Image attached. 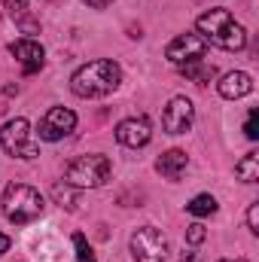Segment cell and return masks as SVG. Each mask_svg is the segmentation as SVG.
I'll list each match as a JSON object with an SVG mask.
<instances>
[{
	"label": "cell",
	"instance_id": "cell-1",
	"mask_svg": "<svg viewBox=\"0 0 259 262\" xmlns=\"http://www.w3.org/2000/svg\"><path fill=\"white\" fill-rule=\"evenodd\" d=\"M122 82V70L110 58H98L82 64L73 76H70V92L76 98H104L110 92H116Z\"/></svg>",
	"mask_w": 259,
	"mask_h": 262
},
{
	"label": "cell",
	"instance_id": "cell-2",
	"mask_svg": "<svg viewBox=\"0 0 259 262\" xmlns=\"http://www.w3.org/2000/svg\"><path fill=\"white\" fill-rule=\"evenodd\" d=\"M195 28H198V34L204 37V43L210 46H220V49H226V52H241L244 46H247V31L232 18V12L229 9H210V12H204L198 21H195Z\"/></svg>",
	"mask_w": 259,
	"mask_h": 262
},
{
	"label": "cell",
	"instance_id": "cell-3",
	"mask_svg": "<svg viewBox=\"0 0 259 262\" xmlns=\"http://www.w3.org/2000/svg\"><path fill=\"white\" fill-rule=\"evenodd\" d=\"M0 204H3V216L9 223H15V226H28L34 220H40V213L46 207L43 195L28 183H9Z\"/></svg>",
	"mask_w": 259,
	"mask_h": 262
},
{
	"label": "cell",
	"instance_id": "cell-4",
	"mask_svg": "<svg viewBox=\"0 0 259 262\" xmlns=\"http://www.w3.org/2000/svg\"><path fill=\"white\" fill-rule=\"evenodd\" d=\"M110 174H113V165H110L107 156H98V152L95 156H79L67 165L64 183L76 186V189H98L110 180Z\"/></svg>",
	"mask_w": 259,
	"mask_h": 262
},
{
	"label": "cell",
	"instance_id": "cell-5",
	"mask_svg": "<svg viewBox=\"0 0 259 262\" xmlns=\"http://www.w3.org/2000/svg\"><path fill=\"white\" fill-rule=\"evenodd\" d=\"M0 146L12 159H37L40 156V143L34 140L28 119H9L0 128Z\"/></svg>",
	"mask_w": 259,
	"mask_h": 262
},
{
	"label": "cell",
	"instance_id": "cell-6",
	"mask_svg": "<svg viewBox=\"0 0 259 262\" xmlns=\"http://www.w3.org/2000/svg\"><path fill=\"white\" fill-rule=\"evenodd\" d=\"M131 256H134V262H165L168 259V238L156 226H140L131 235Z\"/></svg>",
	"mask_w": 259,
	"mask_h": 262
},
{
	"label": "cell",
	"instance_id": "cell-7",
	"mask_svg": "<svg viewBox=\"0 0 259 262\" xmlns=\"http://www.w3.org/2000/svg\"><path fill=\"white\" fill-rule=\"evenodd\" d=\"M204 52H207V43H204L201 34H180V37H174V40L168 43V49H165L168 61L177 64V67L189 64V61H201Z\"/></svg>",
	"mask_w": 259,
	"mask_h": 262
},
{
	"label": "cell",
	"instance_id": "cell-8",
	"mask_svg": "<svg viewBox=\"0 0 259 262\" xmlns=\"http://www.w3.org/2000/svg\"><path fill=\"white\" fill-rule=\"evenodd\" d=\"M192 122H195L192 101L183 98V95L171 98V104H168L165 113H162V128L168 131V134H186V131L192 128Z\"/></svg>",
	"mask_w": 259,
	"mask_h": 262
},
{
	"label": "cell",
	"instance_id": "cell-9",
	"mask_svg": "<svg viewBox=\"0 0 259 262\" xmlns=\"http://www.w3.org/2000/svg\"><path fill=\"white\" fill-rule=\"evenodd\" d=\"M73 128H76V113L67 110V107H52V110L40 119V140L55 143V140L67 137Z\"/></svg>",
	"mask_w": 259,
	"mask_h": 262
},
{
	"label": "cell",
	"instance_id": "cell-10",
	"mask_svg": "<svg viewBox=\"0 0 259 262\" xmlns=\"http://www.w3.org/2000/svg\"><path fill=\"white\" fill-rule=\"evenodd\" d=\"M149 137H153V125H149L146 116H131V119H122V122L116 125V140H119L122 146H128V149L146 146Z\"/></svg>",
	"mask_w": 259,
	"mask_h": 262
},
{
	"label": "cell",
	"instance_id": "cell-11",
	"mask_svg": "<svg viewBox=\"0 0 259 262\" xmlns=\"http://www.w3.org/2000/svg\"><path fill=\"white\" fill-rule=\"evenodd\" d=\"M9 52L15 55V61L21 64L25 73H37L43 61H46V49L37 43V40H31V37H25V40H15L12 46H9Z\"/></svg>",
	"mask_w": 259,
	"mask_h": 262
},
{
	"label": "cell",
	"instance_id": "cell-12",
	"mask_svg": "<svg viewBox=\"0 0 259 262\" xmlns=\"http://www.w3.org/2000/svg\"><path fill=\"white\" fill-rule=\"evenodd\" d=\"M220 95L226 98V101H238V98H244V95H250L253 92V79H250V73H244V70H232V73H226L223 79H220Z\"/></svg>",
	"mask_w": 259,
	"mask_h": 262
},
{
	"label": "cell",
	"instance_id": "cell-13",
	"mask_svg": "<svg viewBox=\"0 0 259 262\" xmlns=\"http://www.w3.org/2000/svg\"><path fill=\"white\" fill-rule=\"evenodd\" d=\"M186 152L183 149H168V152H162L159 156V162H156V171L165 177V180H180V174L186 171Z\"/></svg>",
	"mask_w": 259,
	"mask_h": 262
},
{
	"label": "cell",
	"instance_id": "cell-14",
	"mask_svg": "<svg viewBox=\"0 0 259 262\" xmlns=\"http://www.w3.org/2000/svg\"><path fill=\"white\" fill-rule=\"evenodd\" d=\"M180 73H183L186 79L198 82V85H207V82L217 76V67L207 64V61H189V64H180Z\"/></svg>",
	"mask_w": 259,
	"mask_h": 262
},
{
	"label": "cell",
	"instance_id": "cell-15",
	"mask_svg": "<svg viewBox=\"0 0 259 262\" xmlns=\"http://www.w3.org/2000/svg\"><path fill=\"white\" fill-rule=\"evenodd\" d=\"M235 174H238V180H244V183H256L259 180V156L256 152H247V156L235 165Z\"/></svg>",
	"mask_w": 259,
	"mask_h": 262
},
{
	"label": "cell",
	"instance_id": "cell-16",
	"mask_svg": "<svg viewBox=\"0 0 259 262\" xmlns=\"http://www.w3.org/2000/svg\"><path fill=\"white\" fill-rule=\"evenodd\" d=\"M186 210L192 213V216H210V213H217V198L207 195V192H201V195H195L189 204H186Z\"/></svg>",
	"mask_w": 259,
	"mask_h": 262
},
{
	"label": "cell",
	"instance_id": "cell-17",
	"mask_svg": "<svg viewBox=\"0 0 259 262\" xmlns=\"http://www.w3.org/2000/svg\"><path fill=\"white\" fill-rule=\"evenodd\" d=\"M73 247H76V262H98L95 259V250L89 247V241H85V235H73Z\"/></svg>",
	"mask_w": 259,
	"mask_h": 262
},
{
	"label": "cell",
	"instance_id": "cell-18",
	"mask_svg": "<svg viewBox=\"0 0 259 262\" xmlns=\"http://www.w3.org/2000/svg\"><path fill=\"white\" fill-rule=\"evenodd\" d=\"M52 195H55V201H58L61 207H67V210H73V207H76V195L70 192V183H64V186L58 183V186L52 189Z\"/></svg>",
	"mask_w": 259,
	"mask_h": 262
},
{
	"label": "cell",
	"instance_id": "cell-19",
	"mask_svg": "<svg viewBox=\"0 0 259 262\" xmlns=\"http://www.w3.org/2000/svg\"><path fill=\"white\" fill-rule=\"evenodd\" d=\"M244 134L250 137V140H256L259 137V110L253 107L250 113H247V122H244Z\"/></svg>",
	"mask_w": 259,
	"mask_h": 262
},
{
	"label": "cell",
	"instance_id": "cell-20",
	"mask_svg": "<svg viewBox=\"0 0 259 262\" xmlns=\"http://www.w3.org/2000/svg\"><path fill=\"white\" fill-rule=\"evenodd\" d=\"M204 238H207V232H204V226H201V223H192V226L186 229V241H189L192 247H198Z\"/></svg>",
	"mask_w": 259,
	"mask_h": 262
},
{
	"label": "cell",
	"instance_id": "cell-21",
	"mask_svg": "<svg viewBox=\"0 0 259 262\" xmlns=\"http://www.w3.org/2000/svg\"><path fill=\"white\" fill-rule=\"evenodd\" d=\"M247 229L259 235V201H253L250 207H247Z\"/></svg>",
	"mask_w": 259,
	"mask_h": 262
},
{
	"label": "cell",
	"instance_id": "cell-22",
	"mask_svg": "<svg viewBox=\"0 0 259 262\" xmlns=\"http://www.w3.org/2000/svg\"><path fill=\"white\" fill-rule=\"evenodd\" d=\"M28 3H31V0H3V6H6L12 15H21V12L28 9Z\"/></svg>",
	"mask_w": 259,
	"mask_h": 262
},
{
	"label": "cell",
	"instance_id": "cell-23",
	"mask_svg": "<svg viewBox=\"0 0 259 262\" xmlns=\"http://www.w3.org/2000/svg\"><path fill=\"white\" fill-rule=\"evenodd\" d=\"M82 3H85L89 9H107V6H110L113 0H82Z\"/></svg>",
	"mask_w": 259,
	"mask_h": 262
},
{
	"label": "cell",
	"instance_id": "cell-24",
	"mask_svg": "<svg viewBox=\"0 0 259 262\" xmlns=\"http://www.w3.org/2000/svg\"><path fill=\"white\" fill-rule=\"evenodd\" d=\"M6 250H9V238H6V235H3V232H0V256H3V253H6Z\"/></svg>",
	"mask_w": 259,
	"mask_h": 262
},
{
	"label": "cell",
	"instance_id": "cell-25",
	"mask_svg": "<svg viewBox=\"0 0 259 262\" xmlns=\"http://www.w3.org/2000/svg\"><path fill=\"white\" fill-rule=\"evenodd\" d=\"M183 262H198V259H195L192 253H183Z\"/></svg>",
	"mask_w": 259,
	"mask_h": 262
},
{
	"label": "cell",
	"instance_id": "cell-26",
	"mask_svg": "<svg viewBox=\"0 0 259 262\" xmlns=\"http://www.w3.org/2000/svg\"><path fill=\"white\" fill-rule=\"evenodd\" d=\"M220 262H247V259H220Z\"/></svg>",
	"mask_w": 259,
	"mask_h": 262
}]
</instances>
